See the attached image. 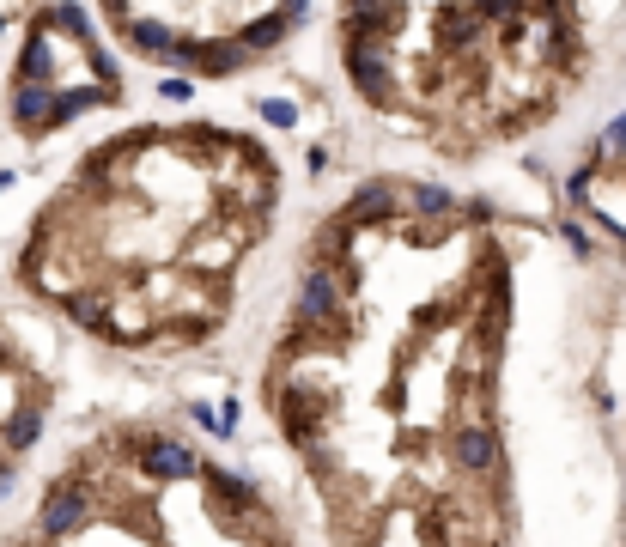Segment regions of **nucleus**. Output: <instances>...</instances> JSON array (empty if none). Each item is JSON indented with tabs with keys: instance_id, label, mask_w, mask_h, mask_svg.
<instances>
[{
	"instance_id": "1",
	"label": "nucleus",
	"mask_w": 626,
	"mask_h": 547,
	"mask_svg": "<svg viewBox=\"0 0 626 547\" xmlns=\"http://www.w3.org/2000/svg\"><path fill=\"white\" fill-rule=\"evenodd\" d=\"M511 310L499 219L432 183L371 177L304 238L262 402L335 547H505Z\"/></svg>"
},
{
	"instance_id": "2",
	"label": "nucleus",
	"mask_w": 626,
	"mask_h": 547,
	"mask_svg": "<svg viewBox=\"0 0 626 547\" xmlns=\"http://www.w3.org/2000/svg\"><path fill=\"white\" fill-rule=\"evenodd\" d=\"M286 171L225 122H128L37 201L13 280L55 323L116 353H195L238 317L274 244Z\"/></svg>"
},
{
	"instance_id": "3",
	"label": "nucleus",
	"mask_w": 626,
	"mask_h": 547,
	"mask_svg": "<svg viewBox=\"0 0 626 547\" xmlns=\"http://www.w3.org/2000/svg\"><path fill=\"white\" fill-rule=\"evenodd\" d=\"M335 61L371 122L475 165L560 116L590 19L584 0H335Z\"/></svg>"
},
{
	"instance_id": "4",
	"label": "nucleus",
	"mask_w": 626,
	"mask_h": 547,
	"mask_svg": "<svg viewBox=\"0 0 626 547\" xmlns=\"http://www.w3.org/2000/svg\"><path fill=\"white\" fill-rule=\"evenodd\" d=\"M310 0H98L104 31L171 73L231 80L292 43Z\"/></svg>"
},
{
	"instance_id": "5",
	"label": "nucleus",
	"mask_w": 626,
	"mask_h": 547,
	"mask_svg": "<svg viewBox=\"0 0 626 547\" xmlns=\"http://www.w3.org/2000/svg\"><path fill=\"white\" fill-rule=\"evenodd\" d=\"M43 420H49V371L19 341V329H7V317H0V493L13 487L19 462L37 450Z\"/></svg>"
}]
</instances>
